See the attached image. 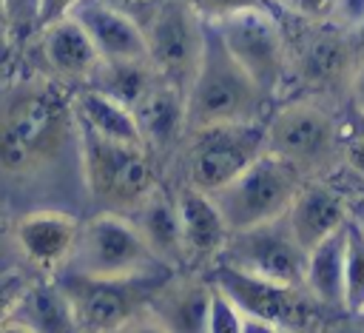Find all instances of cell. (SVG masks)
<instances>
[{
  "label": "cell",
  "instance_id": "obj_1",
  "mask_svg": "<svg viewBox=\"0 0 364 333\" xmlns=\"http://www.w3.org/2000/svg\"><path fill=\"white\" fill-rule=\"evenodd\" d=\"M80 194L82 157L74 88L43 71L0 85V194Z\"/></svg>",
  "mask_w": 364,
  "mask_h": 333
},
{
  "label": "cell",
  "instance_id": "obj_2",
  "mask_svg": "<svg viewBox=\"0 0 364 333\" xmlns=\"http://www.w3.org/2000/svg\"><path fill=\"white\" fill-rule=\"evenodd\" d=\"M270 108L273 102L230 57L213 23H208L202 60L185 91L188 131L225 125V122H259V120H267Z\"/></svg>",
  "mask_w": 364,
  "mask_h": 333
},
{
  "label": "cell",
  "instance_id": "obj_3",
  "mask_svg": "<svg viewBox=\"0 0 364 333\" xmlns=\"http://www.w3.org/2000/svg\"><path fill=\"white\" fill-rule=\"evenodd\" d=\"M344 125L316 97H290L264 120V151L296 168L304 179H321L341 165Z\"/></svg>",
  "mask_w": 364,
  "mask_h": 333
},
{
  "label": "cell",
  "instance_id": "obj_4",
  "mask_svg": "<svg viewBox=\"0 0 364 333\" xmlns=\"http://www.w3.org/2000/svg\"><path fill=\"white\" fill-rule=\"evenodd\" d=\"M279 14H282V23L290 40V60H293L290 91L299 85L304 91L299 97H316L324 102L336 94H347L350 77L364 51L355 31L333 20L307 23V20L287 14L284 9H279Z\"/></svg>",
  "mask_w": 364,
  "mask_h": 333
},
{
  "label": "cell",
  "instance_id": "obj_5",
  "mask_svg": "<svg viewBox=\"0 0 364 333\" xmlns=\"http://www.w3.org/2000/svg\"><path fill=\"white\" fill-rule=\"evenodd\" d=\"M80 157L85 196L94 211L131 216L159 185L154 157L145 145L111 142L80 128Z\"/></svg>",
  "mask_w": 364,
  "mask_h": 333
},
{
  "label": "cell",
  "instance_id": "obj_6",
  "mask_svg": "<svg viewBox=\"0 0 364 333\" xmlns=\"http://www.w3.org/2000/svg\"><path fill=\"white\" fill-rule=\"evenodd\" d=\"M213 28L225 43V48L230 51V57L245 68V74L259 85V91L270 102H276L290 91L293 83L290 40L276 6L230 14L213 23Z\"/></svg>",
  "mask_w": 364,
  "mask_h": 333
},
{
  "label": "cell",
  "instance_id": "obj_7",
  "mask_svg": "<svg viewBox=\"0 0 364 333\" xmlns=\"http://www.w3.org/2000/svg\"><path fill=\"white\" fill-rule=\"evenodd\" d=\"M304 182L307 179L296 168H290L287 162L264 151L239 176H233L225 188H219L210 196L222 211L230 233H239V231L273 222L279 216H287Z\"/></svg>",
  "mask_w": 364,
  "mask_h": 333
},
{
  "label": "cell",
  "instance_id": "obj_8",
  "mask_svg": "<svg viewBox=\"0 0 364 333\" xmlns=\"http://www.w3.org/2000/svg\"><path fill=\"white\" fill-rule=\"evenodd\" d=\"M63 270L102 279H125L168 268L159 265V259L151 253L131 216L94 211L88 219H82L77 248Z\"/></svg>",
  "mask_w": 364,
  "mask_h": 333
},
{
  "label": "cell",
  "instance_id": "obj_9",
  "mask_svg": "<svg viewBox=\"0 0 364 333\" xmlns=\"http://www.w3.org/2000/svg\"><path fill=\"white\" fill-rule=\"evenodd\" d=\"M264 154V120L188 131L182 139V185L216 194Z\"/></svg>",
  "mask_w": 364,
  "mask_h": 333
},
{
  "label": "cell",
  "instance_id": "obj_10",
  "mask_svg": "<svg viewBox=\"0 0 364 333\" xmlns=\"http://www.w3.org/2000/svg\"><path fill=\"white\" fill-rule=\"evenodd\" d=\"M173 270H156L142 276L125 279H102V276H82L71 270H60L57 282L68 293L77 322L82 330L91 333H114L142 310H148L151 296Z\"/></svg>",
  "mask_w": 364,
  "mask_h": 333
},
{
  "label": "cell",
  "instance_id": "obj_11",
  "mask_svg": "<svg viewBox=\"0 0 364 333\" xmlns=\"http://www.w3.org/2000/svg\"><path fill=\"white\" fill-rule=\"evenodd\" d=\"M205 37L208 23L191 0H165L145 26V46L154 71L179 91H188L205 51Z\"/></svg>",
  "mask_w": 364,
  "mask_h": 333
},
{
  "label": "cell",
  "instance_id": "obj_12",
  "mask_svg": "<svg viewBox=\"0 0 364 333\" xmlns=\"http://www.w3.org/2000/svg\"><path fill=\"white\" fill-rule=\"evenodd\" d=\"M216 265H228L279 285L304 287L301 282H304L307 250L296 242L287 216H279L273 222L230 233Z\"/></svg>",
  "mask_w": 364,
  "mask_h": 333
},
{
  "label": "cell",
  "instance_id": "obj_13",
  "mask_svg": "<svg viewBox=\"0 0 364 333\" xmlns=\"http://www.w3.org/2000/svg\"><path fill=\"white\" fill-rule=\"evenodd\" d=\"M210 282L222 287L247 319L310 333L318 302L304 287L279 285V282H270V279H262V276H253V273H245L228 265H216Z\"/></svg>",
  "mask_w": 364,
  "mask_h": 333
},
{
  "label": "cell",
  "instance_id": "obj_14",
  "mask_svg": "<svg viewBox=\"0 0 364 333\" xmlns=\"http://www.w3.org/2000/svg\"><path fill=\"white\" fill-rule=\"evenodd\" d=\"M80 225L82 219L74 211L34 208V211H23L14 219L11 239L20 256L31 268H37L43 276H57L68 265L77 248Z\"/></svg>",
  "mask_w": 364,
  "mask_h": 333
},
{
  "label": "cell",
  "instance_id": "obj_15",
  "mask_svg": "<svg viewBox=\"0 0 364 333\" xmlns=\"http://www.w3.org/2000/svg\"><path fill=\"white\" fill-rule=\"evenodd\" d=\"M31 43L40 57V71L68 88H82L100 65V54L91 37L74 17H63L37 28Z\"/></svg>",
  "mask_w": 364,
  "mask_h": 333
},
{
  "label": "cell",
  "instance_id": "obj_16",
  "mask_svg": "<svg viewBox=\"0 0 364 333\" xmlns=\"http://www.w3.org/2000/svg\"><path fill=\"white\" fill-rule=\"evenodd\" d=\"M176 211H179V228H182V256L191 265H216L228 239L230 228L216 208L213 196L205 191H196L191 185H179L173 191Z\"/></svg>",
  "mask_w": 364,
  "mask_h": 333
},
{
  "label": "cell",
  "instance_id": "obj_17",
  "mask_svg": "<svg viewBox=\"0 0 364 333\" xmlns=\"http://www.w3.org/2000/svg\"><path fill=\"white\" fill-rule=\"evenodd\" d=\"M347 219L350 196L344 188H336L327 179H307L287 211V225L304 250H313L318 242L338 233Z\"/></svg>",
  "mask_w": 364,
  "mask_h": 333
},
{
  "label": "cell",
  "instance_id": "obj_18",
  "mask_svg": "<svg viewBox=\"0 0 364 333\" xmlns=\"http://www.w3.org/2000/svg\"><path fill=\"white\" fill-rule=\"evenodd\" d=\"M213 282L196 273L168 276L151 296L148 310L168 333H205Z\"/></svg>",
  "mask_w": 364,
  "mask_h": 333
},
{
  "label": "cell",
  "instance_id": "obj_19",
  "mask_svg": "<svg viewBox=\"0 0 364 333\" xmlns=\"http://www.w3.org/2000/svg\"><path fill=\"white\" fill-rule=\"evenodd\" d=\"M71 17L91 37L100 60H148L145 31L100 0H82Z\"/></svg>",
  "mask_w": 364,
  "mask_h": 333
},
{
  "label": "cell",
  "instance_id": "obj_20",
  "mask_svg": "<svg viewBox=\"0 0 364 333\" xmlns=\"http://www.w3.org/2000/svg\"><path fill=\"white\" fill-rule=\"evenodd\" d=\"M131 222L136 225L139 236L151 248V253L165 265L168 270L185 265L182 256V228H179V211L176 196L162 182L145 196V202L131 213Z\"/></svg>",
  "mask_w": 364,
  "mask_h": 333
},
{
  "label": "cell",
  "instance_id": "obj_21",
  "mask_svg": "<svg viewBox=\"0 0 364 333\" xmlns=\"http://www.w3.org/2000/svg\"><path fill=\"white\" fill-rule=\"evenodd\" d=\"M134 117L142 131L145 148L154 151H168L173 145H182L188 134V120H185V91L176 85L159 80L142 102L134 108Z\"/></svg>",
  "mask_w": 364,
  "mask_h": 333
},
{
  "label": "cell",
  "instance_id": "obj_22",
  "mask_svg": "<svg viewBox=\"0 0 364 333\" xmlns=\"http://www.w3.org/2000/svg\"><path fill=\"white\" fill-rule=\"evenodd\" d=\"M11 319L23 322L34 333H82L74 305L63 290V285L57 282V276L31 279Z\"/></svg>",
  "mask_w": 364,
  "mask_h": 333
},
{
  "label": "cell",
  "instance_id": "obj_23",
  "mask_svg": "<svg viewBox=\"0 0 364 333\" xmlns=\"http://www.w3.org/2000/svg\"><path fill=\"white\" fill-rule=\"evenodd\" d=\"M74 111L80 128L125 145H145L134 111L94 88H74Z\"/></svg>",
  "mask_w": 364,
  "mask_h": 333
},
{
  "label": "cell",
  "instance_id": "obj_24",
  "mask_svg": "<svg viewBox=\"0 0 364 333\" xmlns=\"http://www.w3.org/2000/svg\"><path fill=\"white\" fill-rule=\"evenodd\" d=\"M344 228L313 250H307L304 265V290L318 302V307L344 310Z\"/></svg>",
  "mask_w": 364,
  "mask_h": 333
},
{
  "label": "cell",
  "instance_id": "obj_25",
  "mask_svg": "<svg viewBox=\"0 0 364 333\" xmlns=\"http://www.w3.org/2000/svg\"><path fill=\"white\" fill-rule=\"evenodd\" d=\"M159 80L162 77L154 71L151 60H100L82 88H94L134 111Z\"/></svg>",
  "mask_w": 364,
  "mask_h": 333
},
{
  "label": "cell",
  "instance_id": "obj_26",
  "mask_svg": "<svg viewBox=\"0 0 364 333\" xmlns=\"http://www.w3.org/2000/svg\"><path fill=\"white\" fill-rule=\"evenodd\" d=\"M344 236V310L364 316V228L350 216Z\"/></svg>",
  "mask_w": 364,
  "mask_h": 333
},
{
  "label": "cell",
  "instance_id": "obj_27",
  "mask_svg": "<svg viewBox=\"0 0 364 333\" xmlns=\"http://www.w3.org/2000/svg\"><path fill=\"white\" fill-rule=\"evenodd\" d=\"M3 23H6V43L26 46L37 34V9L40 0H0Z\"/></svg>",
  "mask_w": 364,
  "mask_h": 333
},
{
  "label": "cell",
  "instance_id": "obj_28",
  "mask_svg": "<svg viewBox=\"0 0 364 333\" xmlns=\"http://www.w3.org/2000/svg\"><path fill=\"white\" fill-rule=\"evenodd\" d=\"M205 333H245V313L236 307V302L213 285L210 307H208V327Z\"/></svg>",
  "mask_w": 364,
  "mask_h": 333
},
{
  "label": "cell",
  "instance_id": "obj_29",
  "mask_svg": "<svg viewBox=\"0 0 364 333\" xmlns=\"http://www.w3.org/2000/svg\"><path fill=\"white\" fill-rule=\"evenodd\" d=\"M191 3L202 14L205 23H219L230 14L250 11V9H273L270 0H191Z\"/></svg>",
  "mask_w": 364,
  "mask_h": 333
},
{
  "label": "cell",
  "instance_id": "obj_30",
  "mask_svg": "<svg viewBox=\"0 0 364 333\" xmlns=\"http://www.w3.org/2000/svg\"><path fill=\"white\" fill-rule=\"evenodd\" d=\"M28 276L26 273H20L17 268H3L0 265V322H6V319H11V313H14V307H17V302H20V296L26 293V287H28Z\"/></svg>",
  "mask_w": 364,
  "mask_h": 333
},
{
  "label": "cell",
  "instance_id": "obj_31",
  "mask_svg": "<svg viewBox=\"0 0 364 333\" xmlns=\"http://www.w3.org/2000/svg\"><path fill=\"white\" fill-rule=\"evenodd\" d=\"M336 3L338 0H287L282 9L307 23H327L336 14Z\"/></svg>",
  "mask_w": 364,
  "mask_h": 333
},
{
  "label": "cell",
  "instance_id": "obj_32",
  "mask_svg": "<svg viewBox=\"0 0 364 333\" xmlns=\"http://www.w3.org/2000/svg\"><path fill=\"white\" fill-rule=\"evenodd\" d=\"M100 3H105L108 9L125 14L128 20H134V23L145 31V26L151 23V17L159 11V6H162L165 0H100Z\"/></svg>",
  "mask_w": 364,
  "mask_h": 333
},
{
  "label": "cell",
  "instance_id": "obj_33",
  "mask_svg": "<svg viewBox=\"0 0 364 333\" xmlns=\"http://www.w3.org/2000/svg\"><path fill=\"white\" fill-rule=\"evenodd\" d=\"M82 0H40V9H37V28L48 26V23H57L63 17H71V11L80 6Z\"/></svg>",
  "mask_w": 364,
  "mask_h": 333
},
{
  "label": "cell",
  "instance_id": "obj_34",
  "mask_svg": "<svg viewBox=\"0 0 364 333\" xmlns=\"http://www.w3.org/2000/svg\"><path fill=\"white\" fill-rule=\"evenodd\" d=\"M333 23H338L350 31H358V26L364 23V0H338Z\"/></svg>",
  "mask_w": 364,
  "mask_h": 333
},
{
  "label": "cell",
  "instance_id": "obj_35",
  "mask_svg": "<svg viewBox=\"0 0 364 333\" xmlns=\"http://www.w3.org/2000/svg\"><path fill=\"white\" fill-rule=\"evenodd\" d=\"M347 100L353 102L355 114L364 117V51H361V57H358V63H355V71H353V77H350Z\"/></svg>",
  "mask_w": 364,
  "mask_h": 333
},
{
  "label": "cell",
  "instance_id": "obj_36",
  "mask_svg": "<svg viewBox=\"0 0 364 333\" xmlns=\"http://www.w3.org/2000/svg\"><path fill=\"white\" fill-rule=\"evenodd\" d=\"M114 333H168V330L156 322V316H154L151 310H142L139 316H134L131 322H125V324L117 327Z\"/></svg>",
  "mask_w": 364,
  "mask_h": 333
},
{
  "label": "cell",
  "instance_id": "obj_37",
  "mask_svg": "<svg viewBox=\"0 0 364 333\" xmlns=\"http://www.w3.org/2000/svg\"><path fill=\"white\" fill-rule=\"evenodd\" d=\"M245 333H304V330H293V327H282V324H270V322L245 316Z\"/></svg>",
  "mask_w": 364,
  "mask_h": 333
},
{
  "label": "cell",
  "instance_id": "obj_38",
  "mask_svg": "<svg viewBox=\"0 0 364 333\" xmlns=\"http://www.w3.org/2000/svg\"><path fill=\"white\" fill-rule=\"evenodd\" d=\"M350 216L364 228V196H350Z\"/></svg>",
  "mask_w": 364,
  "mask_h": 333
},
{
  "label": "cell",
  "instance_id": "obj_39",
  "mask_svg": "<svg viewBox=\"0 0 364 333\" xmlns=\"http://www.w3.org/2000/svg\"><path fill=\"white\" fill-rule=\"evenodd\" d=\"M0 333H34V330L26 327V324L17 322V319H6V322H0Z\"/></svg>",
  "mask_w": 364,
  "mask_h": 333
},
{
  "label": "cell",
  "instance_id": "obj_40",
  "mask_svg": "<svg viewBox=\"0 0 364 333\" xmlns=\"http://www.w3.org/2000/svg\"><path fill=\"white\" fill-rule=\"evenodd\" d=\"M361 319V316H358ZM333 333H364V319H361V324H338Z\"/></svg>",
  "mask_w": 364,
  "mask_h": 333
},
{
  "label": "cell",
  "instance_id": "obj_41",
  "mask_svg": "<svg viewBox=\"0 0 364 333\" xmlns=\"http://www.w3.org/2000/svg\"><path fill=\"white\" fill-rule=\"evenodd\" d=\"M355 37H358V40H361V46H364V23L358 26V31H355Z\"/></svg>",
  "mask_w": 364,
  "mask_h": 333
},
{
  "label": "cell",
  "instance_id": "obj_42",
  "mask_svg": "<svg viewBox=\"0 0 364 333\" xmlns=\"http://www.w3.org/2000/svg\"><path fill=\"white\" fill-rule=\"evenodd\" d=\"M0 31L6 34V23H3V9H0Z\"/></svg>",
  "mask_w": 364,
  "mask_h": 333
},
{
  "label": "cell",
  "instance_id": "obj_43",
  "mask_svg": "<svg viewBox=\"0 0 364 333\" xmlns=\"http://www.w3.org/2000/svg\"><path fill=\"white\" fill-rule=\"evenodd\" d=\"M270 3H273V6H279V9H282V6H284V3H287V0H270Z\"/></svg>",
  "mask_w": 364,
  "mask_h": 333
},
{
  "label": "cell",
  "instance_id": "obj_44",
  "mask_svg": "<svg viewBox=\"0 0 364 333\" xmlns=\"http://www.w3.org/2000/svg\"><path fill=\"white\" fill-rule=\"evenodd\" d=\"M82 333H91V330H82Z\"/></svg>",
  "mask_w": 364,
  "mask_h": 333
},
{
  "label": "cell",
  "instance_id": "obj_45",
  "mask_svg": "<svg viewBox=\"0 0 364 333\" xmlns=\"http://www.w3.org/2000/svg\"><path fill=\"white\" fill-rule=\"evenodd\" d=\"M361 319H364V316H361Z\"/></svg>",
  "mask_w": 364,
  "mask_h": 333
}]
</instances>
